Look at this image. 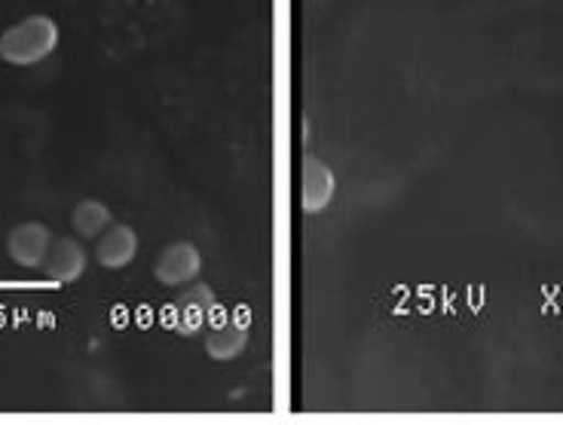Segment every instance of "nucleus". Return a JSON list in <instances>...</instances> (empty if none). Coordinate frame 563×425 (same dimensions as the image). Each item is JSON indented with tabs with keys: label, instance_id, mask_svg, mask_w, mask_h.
<instances>
[{
	"label": "nucleus",
	"instance_id": "6e6552de",
	"mask_svg": "<svg viewBox=\"0 0 563 425\" xmlns=\"http://www.w3.org/2000/svg\"><path fill=\"white\" fill-rule=\"evenodd\" d=\"M135 255H139V233L126 224H111L99 236L96 260L104 270H126Z\"/></svg>",
	"mask_w": 563,
	"mask_h": 425
},
{
	"label": "nucleus",
	"instance_id": "423d86ee",
	"mask_svg": "<svg viewBox=\"0 0 563 425\" xmlns=\"http://www.w3.org/2000/svg\"><path fill=\"white\" fill-rule=\"evenodd\" d=\"M338 193V178L328 163L319 156H307L303 159V181H300V209L307 214H322L331 199Z\"/></svg>",
	"mask_w": 563,
	"mask_h": 425
},
{
	"label": "nucleus",
	"instance_id": "39448f33",
	"mask_svg": "<svg viewBox=\"0 0 563 425\" xmlns=\"http://www.w3.org/2000/svg\"><path fill=\"white\" fill-rule=\"evenodd\" d=\"M49 245H53V233L43 224H37V221L15 224L10 230V236H7V251L25 270H41L43 260L49 255Z\"/></svg>",
	"mask_w": 563,
	"mask_h": 425
},
{
	"label": "nucleus",
	"instance_id": "20e7f679",
	"mask_svg": "<svg viewBox=\"0 0 563 425\" xmlns=\"http://www.w3.org/2000/svg\"><path fill=\"white\" fill-rule=\"evenodd\" d=\"M199 270H202V255L194 242H172L166 245L159 257H156L154 276L156 282L166 288H181V284L197 282Z\"/></svg>",
	"mask_w": 563,
	"mask_h": 425
},
{
	"label": "nucleus",
	"instance_id": "f257e3e1",
	"mask_svg": "<svg viewBox=\"0 0 563 425\" xmlns=\"http://www.w3.org/2000/svg\"><path fill=\"white\" fill-rule=\"evenodd\" d=\"M58 46V25L49 15H29L0 34V58L13 68H29L49 58Z\"/></svg>",
	"mask_w": 563,
	"mask_h": 425
},
{
	"label": "nucleus",
	"instance_id": "1a4fd4ad",
	"mask_svg": "<svg viewBox=\"0 0 563 425\" xmlns=\"http://www.w3.org/2000/svg\"><path fill=\"white\" fill-rule=\"evenodd\" d=\"M111 224L113 214L101 199H84V202H77V209L70 214V227L80 239H99Z\"/></svg>",
	"mask_w": 563,
	"mask_h": 425
},
{
	"label": "nucleus",
	"instance_id": "f03ea898",
	"mask_svg": "<svg viewBox=\"0 0 563 425\" xmlns=\"http://www.w3.org/2000/svg\"><path fill=\"white\" fill-rule=\"evenodd\" d=\"M214 312H218V303H214V291L209 284H190L184 294L169 303L166 327L184 337H194L214 318Z\"/></svg>",
	"mask_w": 563,
	"mask_h": 425
},
{
	"label": "nucleus",
	"instance_id": "7ed1b4c3",
	"mask_svg": "<svg viewBox=\"0 0 563 425\" xmlns=\"http://www.w3.org/2000/svg\"><path fill=\"white\" fill-rule=\"evenodd\" d=\"M249 346V318L242 312H214L206 334V353L214 361H233Z\"/></svg>",
	"mask_w": 563,
	"mask_h": 425
},
{
	"label": "nucleus",
	"instance_id": "0eeeda50",
	"mask_svg": "<svg viewBox=\"0 0 563 425\" xmlns=\"http://www.w3.org/2000/svg\"><path fill=\"white\" fill-rule=\"evenodd\" d=\"M86 267H89L86 248L74 236H58V239H53L49 255L43 260L46 276L58 284H74L77 279H84Z\"/></svg>",
	"mask_w": 563,
	"mask_h": 425
}]
</instances>
